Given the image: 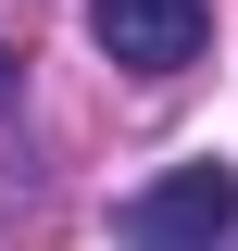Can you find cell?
Segmentation results:
<instances>
[{"instance_id":"7a4b0ae2","label":"cell","mask_w":238,"mask_h":251,"mask_svg":"<svg viewBox=\"0 0 238 251\" xmlns=\"http://www.w3.org/2000/svg\"><path fill=\"white\" fill-rule=\"evenodd\" d=\"M88 38L125 63V75H188L201 38H213V13L201 0H88Z\"/></svg>"},{"instance_id":"6da1fadb","label":"cell","mask_w":238,"mask_h":251,"mask_svg":"<svg viewBox=\"0 0 238 251\" xmlns=\"http://www.w3.org/2000/svg\"><path fill=\"white\" fill-rule=\"evenodd\" d=\"M125 251H238V163H176L113 214Z\"/></svg>"},{"instance_id":"3957f363","label":"cell","mask_w":238,"mask_h":251,"mask_svg":"<svg viewBox=\"0 0 238 251\" xmlns=\"http://www.w3.org/2000/svg\"><path fill=\"white\" fill-rule=\"evenodd\" d=\"M13 88H25V63H13V50H0V113H13Z\"/></svg>"}]
</instances>
